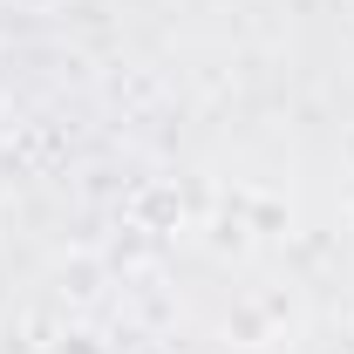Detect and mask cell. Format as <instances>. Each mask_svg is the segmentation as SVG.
Wrapping results in <instances>:
<instances>
[]
</instances>
